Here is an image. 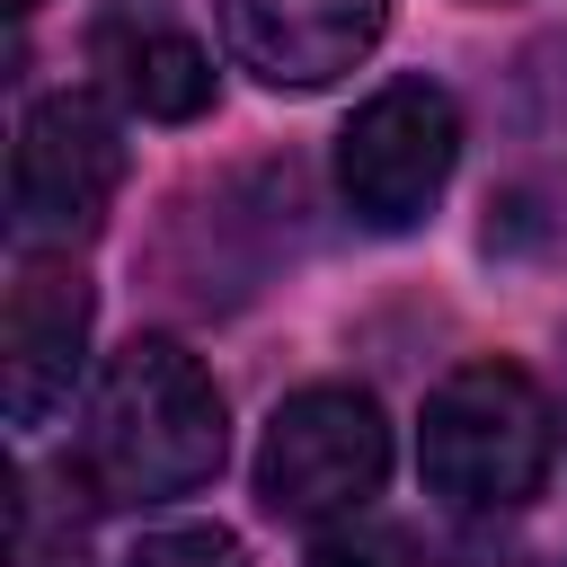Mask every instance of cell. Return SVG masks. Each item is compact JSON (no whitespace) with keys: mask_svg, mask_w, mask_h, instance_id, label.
I'll use <instances>...</instances> for the list:
<instances>
[{"mask_svg":"<svg viewBox=\"0 0 567 567\" xmlns=\"http://www.w3.org/2000/svg\"><path fill=\"white\" fill-rule=\"evenodd\" d=\"M558 461V416L523 363H461L434 381L416 425V470L452 514H514Z\"/></svg>","mask_w":567,"mask_h":567,"instance_id":"2","label":"cell"},{"mask_svg":"<svg viewBox=\"0 0 567 567\" xmlns=\"http://www.w3.org/2000/svg\"><path fill=\"white\" fill-rule=\"evenodd\" d=\"M97 62H106L115 97L151 124H195L213 106V53L177 27H106Z\"/></svg>","mask_w":567,"mask_h":567,"instance_id":"8","label":"cell"},{"mask_svg":"<svg viewBox=\"0 0 567 567\" xmlns=\"http://www.w3.org/2000/svg\"><path fill=\"white\" fill-rule=\"evenodd\" d=\"M9 9H35V0H9Z\"/></svg>","mask_w":567,"mask_h":567,"instance_id":"11","label":"cell"},{"mask_svg":"<svg viewBox=\"0 0 567 567\" xmlns=\"http://www.w3.org/2000/svg\"><path fill=\"white\" fill-rule=\"evenodd\" d=\"M310 567H425L408 532H381V523H346L310 549Z\"/></svg>","mask_w":567,"mask_h":567,"instance_id":"10","label":"cell"},{"mask_svg":"<svg viewBox=\"0 0 567 567\" xmlns=\"http://www.w3.org/2000/svg\"><path fill=\"white\" fill-rule=\"evenodd\" d=\"M390 478V416L354 381L292 390L257 443V496L284 523H346Z\"/></svg>","mask_w":567,"mask_h":567,"instance_id":"3","label":"cell"},{"mask_svg":"<svg viewBox=\"0 0 567 567\" xmlns=\"http://www.w3.org/2000/svg\"><path fill=\"white\" fill-rule=\"evenodd\" d=\"M213 9H221L230 53L266 89H328L390 27V0H213Z\"/></svg>","mask_w":567,"mask_h":567,"instance_id":"7","label":"cell"},{"mask_svg":"<svg viewBox=\"0 0 567 567\" xmlns=\"http://www.w3.org/2000/svg\"><path fill=\"white\" fill-rule=\"evenodd\" d=\"M89 284L71 257H35L18 284H9V319H0V399H9V425L35 434L53 408H71V381L89 363Z\"/></svg>","mask_w":567,"mask_h":567,"instance_id":"6","label":"cell"},{"mask_svg":"<svg viewBox=\"0 0 567 567\" xmlns=\"http://www.w3.org/2000/svg\"><path fill=\"white\" fill-rule=\"evenodd\" d=\"M221 390L213 372L168 346V337H133L80 416V478L106 505H159V496H195L221 470Z\"/></svg>","mask_w":567,"mask_h":567,"instance_id":"1","label":"cell"},{"mask_svg":"<svg viewBox=\"0 0 567 567\" xmlns=\"http://www.w3.org/2000/svg\"><path fill=\"white\" fill-rule=\"evenodd\" d=\"M461 159V106L434 80H390L337 133V195L363 230H416Z\"/></svg>","mask_w":567,"mask_h":567,"instance_id":"4","label":"cell"},{"mask_svg":"<svg viewBox=\"0 0 567 567\" xmlns=\"http://www.w3.org/2000/svg\"><path fill=\"white\" fill-rule=\"evenodd\" d=\"M124 567H248V549L221 523H168V532H142Z\"/></svg>","mask_w":567,"mask_h":567,"instance_id":"9","label":"cell"},{"mask_svg":"<svg viewBox=\"0 0 567 567\" xmlns=\"http://www.w3.org/2000/svg\"><path fill=\"white\" fill-rule=\"evenodd\" d=\"M124 186V133L97 97L53 89L27 106L9 151V230L27 248H80Z\"/></svg>","mask_w":567,"mask_h":567,"instance_id":"5","label":"cell"}]
</instances>
